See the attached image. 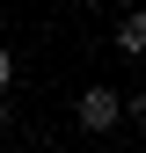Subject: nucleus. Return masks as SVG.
Masks as SVG:
<instances>
[{"label": "nucleus", "instance_id": "4", "mask_svg": "<svg viewBox=\"0 0 146 153\" xmlns=\"http://www.w3.org/2000/svg\"><path fill=\"white\" fill-rule=\"evenodd\" d=\"M7 88H15V51L0 44V95H7Z\"/></svg>", "mask_w": 146, "mask_h": 153}, {"label": "nucleus", "instance_id": "2", "mask_svg": "<svg viewBox=\"0 0 146 153\" xmlns=\"http://www.w3.org/2000/svg\"><path fill=\"white\" fill-rule=\"evenodd\" d=\"M110 44H117L124 59H146V7H132V15H117V22H110Z\"/></svg>", "mask_w": 146, "mask_h": 153}, {"label": "nucleus", "instance_id": "3", "mask_svg": "<svg viewBox=\"0 0 146 153\" xmlns=\"http://www.w3.org/2000/svg\"><path fill=\"white\" fill-rule=\"evenodd\" d=\"M117 102H124V117H132V124H146V88H139V95H117Z\"/></svg>", "mask_w": 146, "mask_h": 153}, {"label": "nucleus", "instance_id": "5", "mask_svg": "<svg viewBox=\"0 0 146 153\" xmlns=\"http://www.w3.org/2000/svg\"><path fill=\"white\" fill-rule=\"evenodd\" d=\"M7 124H15V109H7V95H0V131H7Z\"/></svg>", "mask_w": 146, "mask_h": 153}, {"label": "nucleus", "instance_id": "1", "mask_svg": "<svg viewBox=\"0 0 146 153\" xmlns=\"http://www.w3.org/2000/svg\"><path fill=\"white\" fill-rule=\"evenodd\" d=\"M73 124H80V131H95V139H102V131H117V124H124L117 88H80V102H73Z\"/></svg>", "mask_w": 146, "mask_h": 153}]
</instances>
